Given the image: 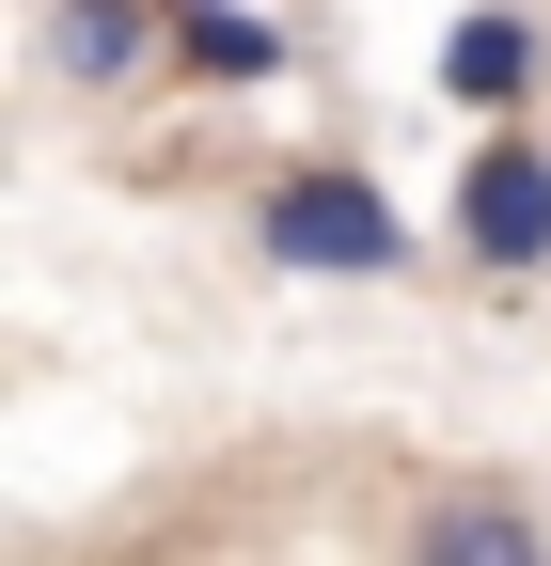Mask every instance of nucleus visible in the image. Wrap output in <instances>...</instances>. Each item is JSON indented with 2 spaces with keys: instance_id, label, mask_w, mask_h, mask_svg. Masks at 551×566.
Wrapping results in <instances>:
<instances>
[{
  "instance_id": "obj_2",
  "label": "nucleus",
  "mask_w": 551,
  "mask_h": 566,
  "mask_svg": "<svg viewBox=\"0 0 551 566\" xmlns=\"http://www.w3.org/2000/svg\"><path fill=\"white\" fill-rule=\"evenodd\" d=\"M441 237H457V268H489V283H536V268H551V142H536V126H489V142L457 158Z\"/></svg>"
},
{
  "instance_id": "obj_5",
  "label": "nucleus",
  "mask_w": 551,
  "mask_h": 566,
  "mask_svg": "<svg viewBox=\"0 0 551 566\" xmlns=\"http://www.w3.org/2000/svg\"><path fill=\"white\" fill-rule=\"evenodd\" d=\"M536 80H551V32L520 17V0H472V17L441 32V95H457V111L520 126V111H536Z\"/></svg>"
},
{
  "instance_id": "obj_6",
  "label": "nucleus",
  "mask_w": 551,
  "mask_h": 566,
  "mask_svg": "<svg viewBox=\"0 0 551 566\" xmlns=\"http://www.w3.org/2000/svg\"><path fill=\"white\" fill-rule=\"evenodd\" d=\"M284 63H300L284 17H252V0H174V80L189 95H268Z\"/></svg>"
},
{
  "instance_id": "obj_4",
  "label": "nucleus",
  "mask_w": 551,
  "mask_h": 566,
  "mask_svg": "<svg viewBox=\"0 0 551 566\" xmlns=\"http://www.w3.org/2000/svg\"><path fill=\"white\" fill-rule=\"evenodd\" d=\"M409 566H551V504L520 472H457V488H426V520H409Z\"/></svg>"
},
{
  "instance_id": "obj_1",
  "label": "nucleus",
  "mask_w": 551,
  "mask_h": 566,
  "mask_svg": "<svg viewBox=\"0 0 551 566\" xmlns=\"http://www.w3.org/2000/svg\"><path fill=\"white\" fill-rule=\"evenodd\" d=\"M252 252L300 268V283H394L426 237H409V205H394L363 158H284V174L252 189Z\"/></svg>"
},
{
  "instance_id": "obj_3",
  "label": "nucleus",
  "mask_w": 551,
  "mask_h": 566,
  "mask_svg": "<svg viewBox=\"0 0 551 566\" xmlns=\"http://www.w3.org/2000/svg\"><path fill=\"white\" fill-rule=\"evenodd\" d=\"M32 63H48L63 95L126 111V95L174 80V0H48V17H32Z\"/></svg>"
}]
</instances>
